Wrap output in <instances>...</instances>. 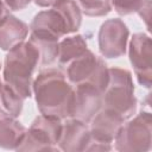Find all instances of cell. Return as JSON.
<instances>
[{
	"label": "cell",
	"mask_w": 152,
	"mask_h": 152,
	"mask_svg": "<svg viewBox=\"0 0 152 152\" xmlns=\"http://www.w3.org/2000/svg\"><path fill=\"white\" fill-rule=\"evenodd\" d=\"M37 107L43 115L58 119L70 116L74 89L65 75L55 68L42 70L32 82Z\"/></svg>",
	"instance_id": "obj_1"
},
{
	"label": "cell",
	"mask_w": 152,
	"mask_h": 152,
	"mask_svg": "<svg viewBox=\"0 0 152 152\" xmlns=\"http://www.w3.org/2000/svg\"><path fill=\"white\" fill-rule=\"evenodd\" d=\"M39 63V53L31 42H23L7 51L4 81L24 100L32 95V74Z\"/></svg>",
	"instance_id": "obj_2"
},
{
	"label": "cell",
	"mask_w": 152,
	"mask_h": 152,
	"mask_svg": "<svg viewBox=\"0 0 152 152\" xmlns=\"http://www.w3.org/2000/svg\"><path fill=\"white\" fill-rule=\"evenodd\" d=\"M82 23V12L75 0H65L50 10L37 13L30 25L31 33L55 39L76 32Z\"/></svg>",
	"instance_id": "obj_3"
},
{
	"label": "cell",
	"mask_w": 152,
	"mask_h": 152,
	"mask_svg": "<svg viewBox=\"0 0 152 152\" xmlns=\"http://www.w3.org/2000/svg\"><path fill=\"white\" fill-rule=\"evenodd\" d=\"M108 83L102 94L103 109L118 114L124 120L129 119L137 110V97L132 74L121 68H108Z\"/></svg>",
	"instance_id": "obj_4"
},
{
	"label": "cell",
	"mask_w": 152,
	"mask_h": 152,
	"mask_svg": "<svg viewBox=\"0 0 152 152\" xmlns=\"http://www.w3.org/2000/svg\"><path fill=\"white\" fill-rule=\"evenodd\" d=\"M62 126L58 118L43 114L37 116L17 151H57Z\"/></svg>",
	"instance_id": "obj_5"
},
{
	"label": "cell",
	"mask_w": 152,
	"mask_h": 152,
	"mask_svg": "<svg viewBox=\"0 0 152 152\" xmlns=\"http://www.w3.org/2000/svg\"><path fill=\"white\" fill-rule=\"evenodd\" d=\"M115 148L121 152H146L151 150L152 119L148 112H141L122 125L116 138Z\"/></svg>",
	"instance_id": "obj_6"
},
{
	"label": "cell",
	"mask_w": 152,
	"mask_h": 152,
	"mask_svg": "<svg viewBox=\"0 0 152 152\" xmlns=\"http://www.w3.org/2000/svg\"><path fill=\"white\" fill-rule=\"evenodd\" d=\"M124 121L118 114L101 109L90 120V137L84 151H110L112 142L115 140Z\"/></svg>",
	"instance_id": "obj_7"
},
{
	"label": "cell",
	"mask_w": 152,
	"mask_h": 152,
	"mask_svg": "<svg viewBox=\"0 0 152 152\" xmlns=\"http://www.w3.org/2000/svg\"><path fill=\"white\" fill-rule=\"evenodd\" d=\"M129 31L118 18L106 20L99 31V49L106 58H119L125 55Z\"/></svg>",
	"instance_id": "obj_8"
},
{
	"label": "cell",
	"mask_w": 152,
	"mask_h": 152,
	"mask_svg": "<svg viewBox=\"0 0 152 152\" xmlns=\"http://www.w3.org/2000/svg\"><path fill=\"white\" fill-rule=\"evenodd\" d=\"M129 61L140 86L151 88L152 83V43L146 33L133 34L129 42Z\"/></svg>",
	"instance_id": "obj_9"
},
{
	"label": "cell",
	"mask_w": 152,
	"mask_h": 152,
	"mask_svg": "<svg viewBox=\"0 0 152 152\" xmlns=\"http://www.w3.org/2000/svg\"><path fill=\"white\" fill-rule=\"evenodd\" d=\"M102 94L101 90L89 82L76 84L69 118L78 119L87 124L90 122L102 108Z\"/></svg>",
	"instance_id": "obj_10"
},
{
	"label": "cell",
	"mask_w": 152,
	"mask_h": 152,
	"mask_svg": "<svg viewBox=\"0 0 152 152\" xmlns=\"http://www.w3.org/2000/svg\"><path fill=\"white\" fill-rule=\"evenodd\" d=\"M89 137L90 132L87 122L70 118L62 126V132L57 145L59 150L65 152H81L84 151Z\"/></svg>",
	"instance_id": "obj_11"
},
{
	"label": "cell",
	"mask_w": 152,
	"mask_h": 152,
	"mask_svg": "<svg viewBox=\"0 0 152 152\" xmlns=\"http://www.w3.org/2000/svg\"><path fill=\"white\" fill-rule=\"evenodd\" d=\"M28 26L14 15L7 14L0 21V49L8 51L25 42L28 34Z\"/></svg>",
	"instance_id": "obj_12"
},
{
	"label": "cell",
	"mask_w": 152,
	"mask_h": 152,
	"mask_svg": "<svg viewBox=\"0 0 152 152\" xmlns=\"http://www.w3.org/2000/svg\"><path fill=\"white\" fill-rule=\"evenodd\" d=\"M99 62V57L90 50H86L83 55L75 58L68 64L66 78L72 84H78L87 81L94 72Z\"/></svg>",
	"instance_id": "obj_13"
},
{
	"label": "cell",
	"mask_w": 152,
	"mask_h": 152,
	"mask_svg": "<svg viewBox=\"0 0 152 152\" xmlns=\"http://www.w3.org/2000/svg\"><path fill=\"white\" fill-rule=\"evenodd\" d=\"M27 129L15 120V118L0 116V147L17 150L25 138Z\"/></svg>",
	"instance_id": "obj_14"
},
{
	"label": "cell",
	"mask_w": 152,
	"mask_h": 152,
	"mask_svg": "<svg viewBox=\"0 0 152 152\" xmlns=\"http://www.w3.org/2000/svg\"><path fill=\"white\" fill-rule=\"evenodd\" d=\"M87 42L81 34L66 37L58 42L57 61L61 65H68L71 61L83 55L87 50Z\"/></svg>",
	"instance_id": "obj_15"
},
{
	"label": "cell",
	"mask_w": 152,
	"mask_h": 152,
	"mask_svg": "<svg viewBox=\"0 0 152 152\" xmlns=\"http://www.w3.org/2000/svg\"><path fill=\"white\" fill-rule=\"evenodd\" d=\"M28 42L33 44V46L37 49L39 53V63L43 65H49L53 63L57 59V53H58V39L43 36V34H37V33H31Z\"/></svg>",
	"instance_id": "obj_16"
},
{
	"label": "cell",
	"mask_w": 152,
	"mask_h": 152,
	"mask_svg": "<svg viewBox=\"0 0 152 152\" xmlns=\"http://www.w3.org/2000/svg\"><path fill=\"white\" fill-rule=\"evenodd\" d=\"M24 104V99L17 94L8 84H0V114L18 118L21 114Z\"/></svg>",
	"instance_id": "obj_17"
},
{
	"label": "cell",
	"mask_w": 152,
	"mask_h": 152,
	"mask_svg": "<svg viewBox=\"0 0 152 152\" xmlns=\"http://www.w3.org/2000/svg\"><path fill=\"white\" fill-rule=\"evenodd\" d=\"M81 12L89 17H103L112 11V0H76Z\"/></svg>",
	"instance_id": "obj_18"
},
{
	"label": "cell",
	"mask_w": 152,
	"mask_h": 152,
	"mask_svg": "<svg viewBox=\"0 0 152 152\" xmlns=\"http://www.w3.org/2000/svg\"><path fill=\"white\" fill-rule=\"evenodd\" d=\"M147 0H112V6L120 15L138 13Z\"/></svg>",
	"instance_id": "obj_19"
},
{
	"label": "cell",
	"mask_w": 152,
	"mask_h": 152,
	"mask_svg": "<svg viewBox=\"0 0 152 152\" xmlns=\"http://www.w3.org/2000/svg\"><path fill=\"white\" fill-rule=\"evenodd\" d=\"M6 6L12 10V11H21L24 10L26 6H28V4L32 0H4Z\"/></svg>",
	"instance_id": "obj_20"
},
{
	"label": "cell",
	"mask_w": 152,
	"mask_h": 152,
	"mask_svg": "<svg viewBox=\"0 0 152 152\" xmlns=\"http://www.w3.org/2000/svg\"><path fill=\"white\" fill-rule=\"evenodd\" d=\"M150 10H151V0H147L144 7L138 12V14L146 21V25L148 26V19H150Z\"/></svg>",
	"instance_id": "obj_21"
},
{
	"label": "cell",
	"mask_w": 152,
	"mask_h": 152,
	"mask_svg": "<svg viewBox=\"0 0 152 152\" xmlns=\"http://www.w3.org/2000/svg\"><path fill=\"white\" fill-rule=\"evenodd\" d=\"M65 0H34L36 5L40 7H55Z\"/></svg>",
	"instance_id": "obj_22"
},
{
	"label": "cell",
	"mask_w": 152,
	"mask_h": 152,
	"mask_svg": "<svg viewBox=\"0 0 152 152\" xmlns=\"http://www.w3.org/2000/svg\"><path fill=\"white\" fill-rule=\"evenodd\" d=\"M7 14H8V12H7V10H6V6H5L4 1L0 0V21H1Z\"/></svg>",
	"instance_id": "obj_23"
},
{
	"label": "cell",
	"mask_w": 152,
	"mask_h": 152,
	"mask_svg": "<svg viewBox=\"0 0 152 152\" xmlns=\"http://www.w3.org/2000/svg\"><path fill=\"white\" fill-rule=\"evenodd\" d=\"M0 69H1V65H0ZM0 84H1V80H0Z\"/></svg>",
	"instance_id": "obj_24"
},
{
	"label": "cell",
	"mask_w": 152,
	"mask_h": 152,
	"mask_svg": "<svg viewBox=\"0 0 152 152\" xmlns=\"http://www.w3.org/2000/svg\"><path fill=\"white\" fill-rule=\"evenodd\" d=\"M0 116H1V114H0Z\"/></svg>",
	"instance_id": "obj_25"
}]
</instances>
